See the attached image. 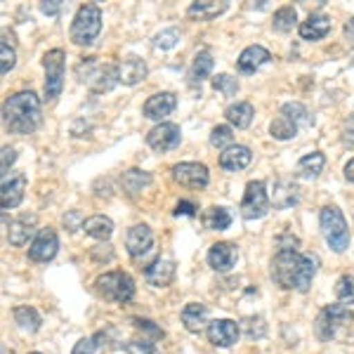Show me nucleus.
<instances>
[{"label": "nucleus", "mask_w": 354, "mask_h": 354, "mask_svg": "<svg viewBox=\"0 0 354 354\" xmlns=\"http://www.w3.org/2000/svg\"><path fill=\"white\" fill-rule=\"evenodd\" d=\"M298 243L286 245V243H279V250L272 260V277L279 286L283 288H295L300 293H307L317 277V255L310 253H300L295 248Z\"/></svg>", "instance_id": "1"}, {"label": "nucleus", "mask_w": 354, "mask_h": 354, "mask_svg": "<svg viewBox=\"0 0 354 354\" xmlns=\"http://www.w3.org/2000/svg\"><path fill=\"white\" fill-rule=\"evenodd\" d=\"M5 128L15 135H31L41 125V100L31 90H21L3 106Z\"/></svg>", "instance_id": "2"}, {"label": "nucleus", "mask_w": 354, "mask_h": 354, "mask_svg": "<svg viewBox=\"0 0 354 354\" xmlns=\"http://www.w3.org/2000/svg\"><path fill=\"white\" fill-rule=\"evenodd\" d=\"M319 222H322V234L326 239V243L335 253H345L350 248V230H347L345 215L340 213V208H335V205L322 208Z\"/></svg>", "instance_id": "3"}, {"label": "nucleus", "mask_w": 354, "mask_h": 354, "mask_svg": "<svg viewBox=\"0 0 354 354\" xmlns=\"http://www.w3.org/2000/svg\"><path fill=\"white\" fill-rule=\"evenodd\" d=\"M78 78L83 83H88L95 93H109L118 81V66L116 64H104L102 66L97 62V57H88L85 62L78 64Z\"/></svg>", "instance_id": "4"}, {"label": "nucleus", "mask_w": 354, "mask_h": 354, "mask_svg": "<svg viewBox=\"0 0 354 354\" xmlns=\"http://www.w3.org/2000/svg\"><path fill=\"white\" fill-rule=\"evenodd\" d=\"M102 31V10L100 5L88 3L73 17L71 24V41L76 45H90Z\"/></svg>", "instance_id": "5"}, {"label": "nucleus", "mask_w": 354, "mask_h": 354, "mask_svg": "<svg viewBox=\"0 0 354 354\" xmlns=\"http://www.w3.org/2000/svg\"><path fill=\"white\" fill-rule=\"evenodd\" d=\"M352 324H354L352 310H347L345 305H328L317 317V335L322 340H333L345 328H350Z\"/></svg>", "instance_id": "6"}, {"label": "nucleus", "mask_w": 354, "mask_h": 354, "mask_svg": "<svg viewBox=\"0 0 354 354\" xmlns=\"http://www.w3.org/2000/svg\"><path fill=\"white\" fill-rule=\"evenodd\" d=\"M100 295H104L111 302H130L135 298V281L125 272H106L97 277L95 281Z\"/></svg>", "instance_id": "7"}, {"label": "nucleus", "mask_w": 354, "mask_h": 354, "mask_svg": "<svg viewBox=\"0 0 354 354\" xmlns=\"http://www.w3.org/2000/svg\"><path fill=\"white\" fill-rule=\"evenodd\" d=\"M45 66V100L55 102L64 88V50H50L43 57Z\"/></svg>", "instance_id": "8"}, {"label": "nucleus", "mask_w": 354, "mask_h": 354, "mask_svg": "<svg viewBox=\"0 0 354 354\" xmlns=\"http://www.w3.org/2000/svg\"><path fill=\"white\" fill-rule=\"evenodd\" d=\"M267 210H270V196H267L265 182H248L241 201V215L245 220H260L267 215Z\"/></svg>", "instance_id": "9"}, {"label": "nucleus", "mask_w": 354, "mask_h": 354, "mask_svg": "<svg viewBox=\"0 0 354 354\" xmlns=\"http://www.w3.org/2000/svg\"><path fill=\"white\" fill-rule=\"evenodd\" d=\"M59 250V236L55 234V230L45 227L36 234V239L28 245V260L33 262H50Z\"/></svg>", "instance_id": "10"}, {"label": "nucleus", "mask_w": 354, "mask_h": 354, "mask_svg": "<svg viewBox=\"0 0 354 354\" xmlns=\"http://www.w3.org/2000/svg\"><path fill=\"white\" fill-rule=\"evenodd\" d=\"M173 180L189 189H203L210 182V175L203 163H177L173 165Z\"/></svg>", "instance_id": "11"}, {"label": "nucleus", "mask_w": 354, "mask_h": 354, "mask_svg": "<svg viewBox=\"0 0 354 354\" xmlns=\"http://www.w3.org/2000/svg\"><path fill=\"white\" fill-rule=\"evenodd\" d=\"M180 142H182V133H180V125H175V123H158L156 128H151L149 135H147V145L158 153L175 149Z\"/></svg>", "instance_id": "12"}, {"label": "nucleus", "mask_w": 354, "mask_h": 354, "mask_svg": "<svg viewBox=\"0 0 354 354\" xmlns=\"http://www.w3.org/2000/svg\"><path fill=\"white\" fill-rule=\"evenodd\" d=\"M26 189V175L24 173H15V175H5L3 177V187H0V205L3 210L17 208L24 198Z\"/></svg>", "instance_id": "13"}, {"label": "nucleus", "mask_w": 354, "mask_h": 354, "mask_svg": "<svg viewBox=\"0 0 354 354\" xmlns=\"http://www.w3.org/2000/svg\"><path fill=\"white\" fill-rule=\"evenodd\" d=\"M239 324L232 319H215L208 324V340L218 347H232L239 340Z\"/></svg>", "instance_id": "14"}, {"label": "nucleus", "mask_w": 354, "mask_h": 354, "mask_svg": "<svg viewBox=\"0 0 354 354\" xmlns=\"http://www.w3.org/2000/svg\"><path fill=\"white\" fill-rule=\"evenodd\" d=\"M175 279V262L156 258L149 267L145 270V281L153 288H165L170 286V281Z\"/></svg>", "instance_id": "15"}, {"label": "nucleus", "mask_w": 354, "mask_h": 354, "mask_svg": "<svg viewBox=\"0 0 354 354\" xmlns=\"http://www.w3.org/2000/svg\"><path fill=\"white\" fill-rule=\"evenodd\" d=\"M153 245V234L147 225H135L125 236V248L133 258H142L145 253H149Z\"/></svg>", "instance_id": "16"}, {"label": "nucleus", "mask_w": 354, "mask_h": 354, "mask_svg": "<svg viewBox=\"0 0 354 354\" xmlns=\"http://www.w3.org/2000/svg\"><path fill=\"white\" fill-rule=\"evenodd\" d=\"M177 106V97L173 93H156L145 102V116L151 121H161V118L170 116Z\"/></svg>", "instance_id": "17"}, {"label": "nucleus", "mask_w": 354, "mask_h": 354, "mask_svg": "<svg viewBox=\"0 0 354 354\" xmlns=\"http://www.w3.org/2000/svg\"><path fill=\"white\" fill-rule=\"evenodd\" d=\"M239 260V250L234 243H215L213 248L208 250V262L215 272H230Z\"/></svg>", "instance_id": "18"}, {"label": "nucleus", "mask_w": 354, "mask_h": 354, "mask_svg": "<svg viewBox=\"0 0 354 354\" xmlns=\"http://www.w3.org/2000/svg\"><path fill=\"white\" fill-rule=\"evenodd\" d=\"M250 161H253V153H250L248 147H243V145H234V147H230V149H225L220 153L222 170H230V173H236V170L248 168Z\"/></svg>", "instance_id": "19"}, {"label": "nucleus", "mask_w": 354, "mask_h": 354, "mask_svg": "<svg viewBox=\"0 0 354 354\" xmlns=\"http://www.w3.org/2000/svg\"><path fill=\"white\" fill-rule=\"evenodd\" d=\"M147 78V64L140 57H125L118 64V81L123 85H137Z\"/></svg>", "instance_id": "20"}, {"label": "nucleus", "mask_w": 354, "mask_h": 354, "mask_svg": "<svg viewBox=\"0 0 354 354\" xmlns=\"http://www.w3.org/2000/svg\"><path fill=\"white\" fill-rule=\"evenodd\" d=\"M270 62V50H265L262 45H250V48H245L241 55H239V71L241 73H253L255 68H260L262 64H267Z\"/></svg>", "instance_id": "21"}, {"label": "nucleus", "mask_w": 354, "mask_h": 354, "mask_svg": "<svg viewBox=\"0 0 354 354\" xmlns=\"http://www.w3.org/2000/svg\"><path fill=\"white\" fill-rule=\"evenodd\" d=\"M328 31H330V19L322 12L310 15L307 21L300 24V36L305 38V41H322Z\"/></svg>", "instance_id": "22"}, {"label": "nucleus", "mask_w": 354, "mask_h": 354, "mask_svg": "<svg viewBox=\"0 0 354 354\" xmlns=\"http://www.w3.org/2000/svg\"><path fill=\"white\" fill-rule=\"evenodd\" d=\"M227 8H230L227 3H215V0H196V3L189 5L187 15L194 17V19H198V21H210V19H215V17H220Z\"/></svg>", "instance_id": "23"}, {"label": "nucleus", "mask_w": 354, "mask_h": 354, "mask_svg": "<svg viewBox=\"0 0 354 354\" xmlns=\"http://www.w3.org/2000/svg\"><path fill=\"white\" fill-rule=\"evenodd\" d=\"M205 317H208V310L201 302H189V305L182 310V324L189 333H201L205 326Z\"/></svg>", "instance_id": "24"}, {"label": "nucleus", "mask_w": 354, "mask_h": 354, "mask_svg": "<svg viewBox=\"0 0 354 354\" xmlns=\"http://www.w3.org/2000/svg\"><path fill=\"white\" fill-rule=\"evenodd\" d=\"M324 163H326V158H324L322 151H312L307 153V156H302L298 165H295V173L302 180H317L319 173L324 170Z\"/></svg>", "instance_id": "25"}, {"label": "nucleus", "mask_w": 354, "mask_h": 354, "mask_svg": "<svg viewBox=\"0 0 354 354\" xmlns=\"http://www.w3.org/2000/svg\"><path fill=\"white\" fill-rule=\"evenodd\" d=\"M227 121H230L232 125H236V128H248L250 123H253V116H255V109L250 102H236V104L227 106L225 111Z\"/></svg>", "instance_id": "26"}, {"label": "nucleus", "mask_w": 354, "mask_h": 354, "mask_svg": "<svg viewBox=\"0 0 354 354\" xmlns=\"http://www.w3.org/2000/svg\"><path fill=\"white\" fill-rule=\"evenodd\" d=\"M33 225H36V218H33V215H24V218L15 220L12 225H10L8 241L12 243V245L28 243V236L33 234Z\"/></svg>", "instance_id": "27"}, {"label": "nucleus", "mask_w": 354, "mask_h": 354, "mask_svg": "<svg viewBox=\"0 0 354 354\" xmlns=\"http://www.w3.org/2000/svg\"><path fill=\"white\" fill-rule=\"evenodd\" d=\"M83 230L88 236L100 239V241H106V239L113 234V222L104 215H93V218L83 220Z\"/></svg>", "instance_id": "28"}, {"label": "nucleus", "mask_w": 354, "mask_h": 354, "mask_svg": "<svg viewBox=\"0 0 354 354\" xmlns=\"http://www.w3.org/2000/svg\"><path fill=\"white\" fill-rule=\"evenodd\" d=\"M106 333L104 330H97V333L88 335V338L78 340L73 345V352L71 354H104L106 352Z\"/></svg>", "instance_id": "29"}, {"label": "nucleus", "mask_w": 354, "mask_h": 354, "mask_svg": "<svg viewBox=\"0 0 354 354\" xmlns=\"http://www.w3.org/2000/svg\"><path fill=\"white\" fill-rule=\"evenodd\" d=\"M298 203V187L290 180H281L274 187V205L277 208H290V205Z\"/></svg>", "instance_id": "30"}, {"label": "nucleus", "mask_w": 354, "mask_h": 354, "mask_svg": "<svg viewBox=\"0 0 354 354\" xmlns=\"http://www.w3.org/2000/svg\"><path fill=\"white\" fill-rule=\"evenodd\" d=\"M12 317H15V322L19 324V328L21 330H28V333H36V330L41 328V324H43L41 314L33 310V307H28V305L15 307Z\"/></svg>", "instance_id": "31"}, {"label": "nucleus", "mask_w": 354, "mask_h": 354, "mask_svg": "<svg viewBox=\"0 0 354 354\" xmlns=\"http://www.w3.org/2000/svg\"><path fill=\"white\" fill-rule=\"evenodd\" d=\"M121 185H123V189L130 194V196H135V194H140L145 187L151 185V175L145 173V170L133 168V170H128V173L123 175Z\"/></svg>", "instance_id": "32"}, {"label": "nucleus", "mask_w": 354, "mask_h": 354, "mask_svg": "<svg viewBox=\"0 0 354 354\" xmlns=\"http://www.w3.org/2000/svg\"><path fill=\"white\" fill-rule=\"evenodd\" d=\"M213 55L208 53V50H201L196 57H194V64H192V81L194 83H201L205 81V78L210 76V71H213Z\"/></svg>", "instance_id": "33"}, {"label": "nucleus", "mask_w": 354, "mask_h": 354, "mask_svg": "<svg viewBox=\"0 0 354 354\" xmlns=\"http://www.w3.org/2000/svg\"><path fill=\"white\" fill-rule=\"evenodd\" d=\"M203 225L210 232H225L232 225V215L225 208H208L203 213Z\"/></svg>", "instance_id": "34"}, {"label": "nucleus", "mask_w": 354, "mask_h": 354, "mask_svg": "<svg viewBox=\"0 0 354 354\" xmlns=\"http://www.w3.org/2000/svg\"><path fill=\"white\" fill-rule=\"evenodd\" d=\"M295 21H298V12H295V8H293V5H283V8H279L277 12H274L272 24H274L277 31L288 33V31H293Z\"/></svg>", "instance_id": "35"}, {"label": "nucleus", "mask_w": 354, "mask_h": 354, "mask_svg": "<svg viewBox=\"0 0 354 354\" xmlns=\"http://www.w3.org/2000/svg\"><path fill=\"white\" fill-rule=\"evenodd\" d=\"M270 133H272L274 140H293V137L298 135V125H295L293 121H288L286 116H279L272 121Z\"/></svg>", "instance_id": "36"}, {"label": "nucleus", "mask_w": 354, "mask_h": 354, "mask_svg": "<svg viewBox=\"0 0 354 354\" xmlns=\"http://www.w3.org/2000/svg\"><path fill=\"white\" fill-rule=\"evenodd\" d=\"M281 116H286L288 121H293L298 128H300V125H310L312 123L310 113H307V109L300 104V102H288V104H283L281 106Z\"/></svg>", "instance_id": "37"}, {"label": "nucleus", "mask_w": 354, "mask_h": 354, "mask_svg": "<svg viewBox=\"0 0 354 354\" xmlns=\"http://www.w3.org/2000/svg\"><path fill=\"white\" fill-rule=\"evenodd\" d=\"M128 354H153L156 352V338L153 335H142V338H133L125 342Z\"/></svg>", "instance_id": "38"}, {"label": "nucleus", "mask_w": 354, "mask_h": 354, "mask_svg": "<svg viewBox=\"0 0 354 354\" xmlns=\"http://www.w3.org/2000/svg\"><path fill=\"white\" fill-rule=\"evenodd\" d=\"M210 145H213L215 149H230V147H234V133L230 125H218V128H213V133H210Z\"/></svg>", "instance_id": "39"}, {"label": "nucleus", "mask_w": 354, "mask_h": 354, "mask_svg": "<svg viewBox=\"0 0 354 354\" xmlns=\"http://www.w3.org/2000/svg\"><path fill=\"white\" fill-rule=\"evenodd\" d=\"M335 298L345 305H354V277L352 274H345V277L338 279L335 283Z\"/></svg>", "instance_id": "40"}, {"label": "nucleus", "mask_w": 354, "mask_h": 354, "mask_svg": "<svg viewBox=\"0 0 354 354\" xmlns=\"http://www.w3.org/2000/svg\"><path fill=\"white\" fill-rule=\"evenodd\" d=\"M213 88L218 90L220 95L234 97L239 93V81H236V78H232L230 73H218V76L213 78Z\"/></svg>", "instance_id": "41"}, {"label": "nucleus", "mask_w": 354, "mask_h": 354, "mask_svg": "<svg viewBox=\"0 0 354 354\" xmlns=\"http://www.w3.org/2000/svg\"><path fill=\"white\" fill-rule=\"evenodd\" d=\"M180 31L177 28H165V31L156 33V38H153V45L161 50H173L177 43H180Z\"/></svg>", "instance_id": "42"}, {"label": "nucleus", "mask_w": 354, "mask_h": 354, "mask_svg": "<svg viewBox=\"0 0 354 354\" xmlns=\"http://www.w3.org/2000/svg\"><path fill=\"white\" fill-rule=\"evenodd\" d=\"M17 64V55H15V48L10 45L8 41L0 43V71L3 73H10Z\"/></svg>", "instance_id": "43"}, {"label": "nucleus", "mask_w": 354, "mask_h": 354, "mask_svg": "<svg viewBox=\"0 0 354 354\" xmlns=\"http://www.w3.org/2000/svg\"><path fill=\"white\" fill-rule=\"evenodd\" d=\"M342 142H345V147L354 149V113L342 123Z\"/></svg>", "instance_id": "44"}, {"label": "nucleus", "mask_w": 354, "mask_h": 354, "mask_svg": "<svg viewBox=\"0 0 354 354\" xmlns=\"http://www.w3.org/2000/svg\"><path fill=\"white\" fill-rule=\"evenodd\" d=\"M175 215L180 218V215H187V218H194L196 215V205H194L192 201H180L175 205Z\"/></svg>", "instance_id": "45"}, {"label": "nucleus", "mask_w": 354, "mask_h": 354, "mask_svg": "<svg viewBox=\"0 0 354 354\" xmlns=\"http://www.w3.org/2000/svg\"><path fill=\"white\" fill-rule=\"evenodd\" d=\"M15 158H17L15 149H10V147H3V177L8 175V168L15 163Z\"/></svg>", "instance_id": "46"}, {"label": "nucleus", "mask_w": 354, "mask_h": 354, "mask_svg": "<svg viewBox=\"0 0 354 354\" xmlns=\"http://www.w3.org/2000/svg\"><path fill=\"white\" fill-rule=\"evenodd\" d=\"M41 10H43L45 15L55 17V15H59V10H62V3H59V0H50V3H41Z\"/></svg>", "instance_id": "47"}, {"label": "nucleus", "mask_w": 354, "mask_h": 354, "mask_svg": "<svg viewBox=\"0 0 354 354\" xmlns=\"http://www.w3.org/2000/svg\"><path fill=\"white\" fill-rule=\"evenodd\" d=\"M78 218H81V215H78L76 210H73L71 215H64V225H68V230H71V232H76L78 230V227H76V220Z\"/></svg>", "instance_id": "48"}, {"label": "nucleus", "mask_w": 354, "mask_h": 354, "mask_svg": "<svg viewBox=\"0 0 354 354\" xmlns=\"http://www.w3.org/2000/svg\"><path fill=\"white\" fill-rule=\"evenodd\" d=\"M345 177H347V180H350L352 185H354V158H352L350 163L345 165Z\"/></svg>", "instance_id": "49"}, {"label": "nucleus", "mask_w": 354, "mask_h": 354, "mask_svg": "<svg viewBox=\"0 0 354 354\" xmlns=\"http://www.w3.org/2000/svg\"><path fill=\"white\" fill-rule=\"evenodd\" d=\"M345 33H347V38H350V41H354V17L345 24Z\"/></svg>", "instance_id": "50"}, {"label": "nucleus", "mask_w": 354, "mask_h": 354, "mask_svg": "<svg viewBox=\"0 0 354 354\" xmlns=\"http://www.w3.org/2000/svg\"><path fill=\"white\" fill-rule=\"evenodd\" d=\"M31 354H41V352H31Z\"/></svg>", "instance_id": "51"}, {"label": "nucleus", "mask_w": 354, "mask_h": 354, "mask_svg": "<svg viewBox=\"0 0 354 354\" xmlns=\"http://www.w3.org/2000/svg\"><path fill=\"white\" fill-rule=\"evenodd\" d=\"M352 59H354V53H352Z\"/></svg>", "instance_id": "52"}]
</instances>
